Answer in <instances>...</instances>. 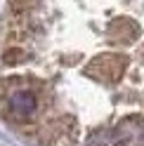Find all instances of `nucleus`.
<instances>
[{"label":"nucleus","mask_w":144,"mask_h":146,"mask_svg":"<svg viewBox=\"0 0 144 146\" xmlns=\"http://www.w3.org/2000/svg\"><path fill=\"white\" fill-rule=\"evenodd\" d=\"M24 59H26V52H24L21 47H10V50L5 52V57H3V61H5V64H10V66H12V64L24 61Z\"/></svg>","instance_id":"obj_6"},{"label":"nucleus","mask_w":144,"mask_h":146,"mask_svg":"<svg viewBox=\"0 0 144 146\" xmlns=\"http://www.w3.org/2000/svg\"><path fill=\"white\" fill-rule=\"evenodd\" d=\"M40 5V0H12V12L14 14H29Z\"/></svg>","instance_id":"obj_5"},{"label":"nucleus","mask_w":144,"mask_h":146,"mask_svg":"<svg viewBox=\"0 0 144 146\" xmlns=\"http://www.w3.org/2000/svg\"><path fill=\"white\" fill-rule=\"evenodd\" d=\"M106 33H109V38L113 42H135L139 38V26L128 17H118V19H113L109 24Z\"/></svg>","instance_id":"obj_4"},{"label":"nucleus","mask_w":144,"mask_h":146,"mask_svg":"<svg viewBox=\"0 0 144 146\" xmlns=\"http://www.w3.org/2000/svg\"><path fill=\"white\" fill-rule=\"evenodd\" d=\"M125 71H128V57L116 54V52H106V54L95 57L87 64L85 66V76L99 80V83L113 85V83H118V80L125 76Z\"/></svg>","instance_id":"obj_1"},{"label":"nucleus","mask_w":144,"mask_h":146,"mask_svg":"<svg viewBox=\"0 0 144 146\" xmlns=\"http://www.w3.org/2000/svg\"><path fill=\"white\" fill-rule=\"evenodd\" d=\"M113 139H116V146H144V120L137 115L121 120Z\"/></svg>","instance_id":"obj_2"},{"label":"nucleus","mask_w":144,"mask_h":146,"mask_svg":"<svg viewBox=\"0 0 144 146\" xmlns=\"http://www.w3.org/2000/svg\"><path fill=\"white\" fill-rule=\"evenodd\" d=\"M7 111L14 120H29L38 111V99L31 90H17L7 99Z\"/></svg>","instance_id":"obj_3"}]
</instances>
